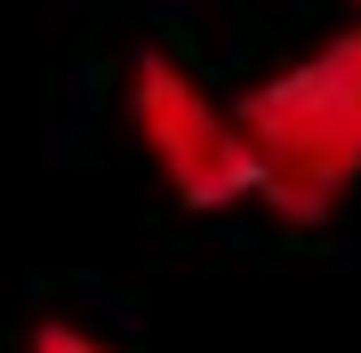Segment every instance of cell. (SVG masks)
I'll use <instances>...</instances> for the list:
<instances>
[{
  "mask_svg": "<svg viewBox=\"0 0 361 353\" xmlns=\"http://www.w3.org/2000/svg\"><path fill=\"white\" fill-rule=\"evenodd\" d=\"M257 201L289 225H322L361 185V25L265 73L233 105Z\"/></svg>",
  "mask_w": 361,
  "mask_h": 353,
  "instance_id": "6da1fadb",
  "label": "cell"
},
{
  "mask_svg": "<svg viewBox=\"0 0 361 353\" xmlns=\"http://www.w3.org/2000/svg\"><path fill=\"white\" fill-rule=\"evenodd\" d=\"M25 353H113V345H97V337H89L80 321H40Z\"/></svg>",
  "mask_w": 361,
  "mask_h": 353,
  "instance_id": "3957f363",
  "label": "cell"
},
{
  "mask_svg": "<svg viewBox=\"0 0 361 353\" xmlns=\"http://www.w3.org/2000/svg\"><path fill=\"white\" fill-rule=\"evenodd\" d=\"M129 120H137V144L153 153L161 185L201 217H225L241 201H257V169H249V144L233 129V113L201 89L177 56L145 49L129 65Z\"/></svg>",
  "mask_w": 361,
  "mask_h": 353,
  "instance_id": "7a4b0ae2",
  "label": "cell"
}]
</instances>
